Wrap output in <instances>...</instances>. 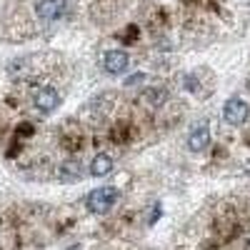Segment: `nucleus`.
<instances>
[{
  "label": "nucleus",
  "instance_id": "nucleus-1",
  "mask_svg": "<svg viewBox=\"0 0 250 250\" xmlns=\"http://www.w3.org/2000/svg\"><path fill=\"white\" fill-rule=\"evenodd\" d=\"M115 203H118V190H115V188H110V185L95 188V190L88 195V200H85L88 210H90V213H98V215L108 213Z\"/></svg>",
  "mask_w": 250,
  "mask_h": 250
},
{
  "label": "nucleus",
  "instance_id": "nucleus-2",
  "mask_svg": "<svg viewBox=\"0 0 250 250\" xmlns=\"http://www.w3.org/2000/svg\"><path fill=\"white\" fill-rule=\"evenodd\" d=\"M248 115H250V108H248V103L243 98H230L223 108V118L230 125H243L248 120Z\"/></svg>",
  "mask_w": 250,
  "mask_h": 250
},
{
  "label": "nucleus",
  "instance_id": "nucleus-3",
  "mask_svg": "<svg viewBox=\"0 0 250 250\" xmlns=\"http://www.w3.org/2000/svg\"><path fill=\"white\" fill-rule=\"evenodd\" d=\"M65 3L68 0H38L35 3V15L43 20V23H53V20L62 18V13H65Z\"/></svg>",
  "mask_w": 250,
  "mask_h": 250
},
{
  "label": "nucleus",
  "instance_id": "nucleus-4",
  "mask_svg": "<svg viewBox=\"0 0 250 250\" xmlns=\"http://www.w3.org/2000/svg\"><path fill=\"white\" fill-rule=\"evenodd\" d=\"M128 65H130V58L125 50H110L103 58V70L110 73V75H123L128 70Z\"/></svg>",
  "mask_w": 250,
  "mask_h": 250
},
{
  "label": "nucleus",
  "instance_id": "nucleus-5",
  "mask_svg": "<svg viewBox=\"0 0 250 250\" xmlns=\"http://www.w3.org/2000/svg\"><path fill=\"white\" fill-rule=\"evenodd\" d=\"M33 103H35V108H38L40 113H53V110L60 105V95H58L55 88L43 85V88L33 95Z\"/></svg>",
  "mask_w": 250,
  "mask_h": 250
},
{
  "label": "nucleus",
  "instance_id": "nucleus-6",
  "mask_svg": "<svg viewBox=\"0 0 250 250\" xmlns=\"http://www.w3.org/2000/svg\"><path fill=\"white\" fill-rule=\"evenodd\" d=\"M208 143H210V130H208V125H195L188 135V148L193 153H203L208 148Z\"/></svg>",
  "mask_w": 250,
  "mask_h": 250
},
{
  "label": "nucleus",
  "instance_id": "nucleus-7",
  "mask_svg": "<svg viewBox=\"0 0 250 250\" xmlns=\"http://www.w3.org/2000/svg\"><path fill=\"white\" fill-rule=\"evenodd\" d=\"M80 175H83V165L78 160H65L58 168V178L62 183H75V180H80Z\"/></svg>",
  "mask_w": 250,
  "mask_h": 250
},
{
  "label": "nucleus",
  "instance_id": "nucleus-8",
  "mask_svg": "<svg viewBox=\"0 0 250 250\" xmlns=\"http://www.w3.org/2000/svg\"><path fill=\"white\" fill-rule=\"evenodd\" d=\"M110 170H113V158H110V155L100 153V155L93 158V163H90V175L103 178V175H108Z\"/></svg>",
  "mask_w": 250,
  "mask_h": 250
},
{
  "label": "nucleus",
  "instance_id": "nucleus-9",
  "mask_svg": "<svg viewBox=\"0 0 250 250\" xmlns=\"http://www.w3.org/2000/svg\"><path fill=\"white\" fill-rule=\"evenodd\" d=\"M183 88H188V90H195V78L193 75H183Z\"/></svg>",
  "mask_w": 250,
  "mask_h": 250
},
{
  "label": "nucleus",
  "instance_id": "nucleus-10",
  "mask_svg": "<svg viewBox=\"0 0 250 250\" xmlns=\"http://www.w3.org/2000/svg\"><path fill=\"white\" fill-rule=\"evenodd\" d=\"M138 80H143V75H133V78L128 80V85H135V83H138Z\"/></svg>",
  "mask_w": 250,
  "mask_h": 250
}]
</instances>
